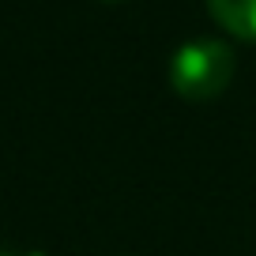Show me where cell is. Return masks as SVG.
I'll return each mask as SVG.
<instances>
[{"label": "cell", "instance_id": "6da1fadb", "mask_svg": "<svg viewBox=\"0 0 256 256\" xmlns=\"http://www.w3.org/2000/svg\"><path fill=\"white\" fill-rule=\"evenodd\" d=\"M234 49L218 38H192L170 60V87L184 102H211L234 80Z\"/></svg>", "mask_w": 256, "mask_h": 256}, {"label": "cell", "instance_id": "7a4b0ae2", "mask_svg": "<svg viewBox=\"0 0 256 256\" xmlns=\"http://www.w3.org/2000/svg\"><path fill=\"white\" fill-rule=\"evenodd\" d=\"M208 12L226 34L256 42V0H208Z\"/></svg>", "mask_w": 256, "mask_h": 256}, {"label": "cell", "instance_id": "3957f363", "mask_svg": "<svg viewBox=\"0 0 256 256\" xmlns=\"http://www.w3.org/2000/svg\"><path fill=\"white\" fill-rule=\"evenodd\" d=\"M106 4H120V0H106Z\"/></svg>", "mask_w": 256, "mask_h": 256}]
</instances>
